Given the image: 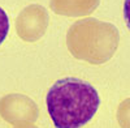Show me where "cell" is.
Instances as JSON below:
<instances>
[{
    "label": "cell",
    "mask_w": 130,
    "mask_h": 128,
    "mask_svg": "<svg viewBox=\"0 0 130 128\" xmlns=\"http://www.w3.org/2000/svg\"><path fill=\"white\" fill-rule=\"evenodd\" d=\"M100 0H51V9L67 17H85L98 8Z\"/></svg>",
    "instance_id": "obj_5"
},
{
    "label": "cell",
    "mask_w": 130,
    "mask_h": 128,
    "mask_svg": "<svg viewBox=\"0 0 130 128\" xmlns=\"http://www.w3.org/2000/svg\"><path fill=\"white\" fill-rule=\"evenodd\" d=\"M120 43L117 28L96 18H82L67 33V47L78 60L90 64H104L111 60Z\"/></svg>",
    "instance_id": "obj_2"
},
{
    "label": "cell",
    "mask_w": 130,
    "mask_h": 128,
    "mask_svg": "<svg viewBox=\"0 0 130 128\" xmlns=\"http://www.w3.org/2000/svg\"><path fill=\"white\" fill-rule=\"evenodd\" d=\"M117 122L121 128H130V98H126L118 105Z\"/></svg>",
    "instance_id": "obj_6"
},
{
    "label": "cell",
    "mask_w": 130,
    "mask_h": 128,
    "mask_svg": "<svg viewBox=\"0 0 130 128\" xmlns=\"http://www.w3.org/2000/svg\"><path fill=\"white\" fill-rule=\"evenodd\" d=\"M124 17L127 24V28L130 29V0H125L124 3Z\"/></svg>",
    "instance_id": "obj_8"
},
{
    "label": "cell",
    "mask_w": 130,
    "mask_h": 128,
    "mask_svg": "<svg viewBox=\"0 0 130 128\" xmlns=\"http://www.w3.org/2000/svg\"><path fill=\"white\" fill-rule=\"evenodd\" d=\"M46 103L56 128H81L94 118L100 97L90 82L77 77H65L52 85Z\"/></svg>",
    "instance_id": "obj_1"
},
{
    "label": "cell",
    "mask_w": 130,
    "mask_h": 128,
    "mask_svg": "<svg viewBox=\"0 0 130 128\" xmlns=\"http://www.w3.org/2000/svg\"><path fill=\"white\" fill-rule=\"evenodd\" d=\"M16 33L25 42H37L48 28V13L44 7L31 4L24 8L16 18Z\"/></svg>",
    "instance_id": "obj_4"
},
{
    "label": "cell",
    "mask_w": 130,
    "mask_h": 128,
    "mask_svg": "<svg viewBox=\"0 0 130 128\" xmlns=\"http://www.w3.org/2000/svg\"><path fill=\"white\" fill-rule=\"evenodd\" d=\"M14 128H38V127L32 123H24V124H17Z\"/></svg>",
    "instance_id": "obj_9"
},
{
    "label": "cell",
    "mask_w": 130,
    "mask_h": 128,
    "mask_svg": "<svg viewBox=\"0 0 130 128\" xmlns=\"http://www.w3.org/2000/svg\"><path fill=\"white\" fill-rule=\"evenodd\" d=\"M38 114L37 103L25 94L12 93L0 98V116L10 125L34 123Z\"/></svg>",
    "instance_id": "obj_3"
},
{
    "label": "cell",
    "mask_w": 130,
    "mask_h": 128,
    "mask_svg": "<svg viewBox=\"0 0 130 128\" xmlns=\"http://www.w3.org/2000/svg\"><path fill=\"white\" fill-rule=\"evenodd\" d=\"M9 31V20L3 8H0V46L4 42Z\"/></svg>",
    "instance_id": "obj_7"
}]
</instances>
